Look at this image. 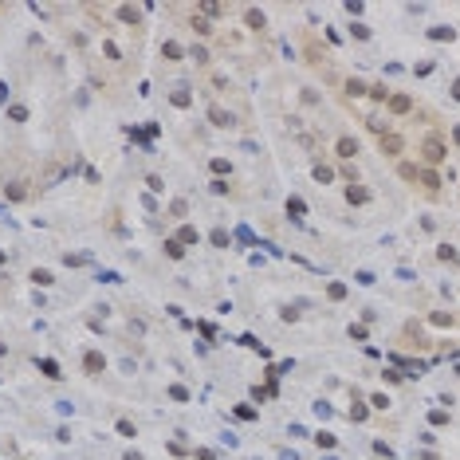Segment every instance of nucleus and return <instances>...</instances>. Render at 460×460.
Masks as SVG:
<instances>
[{
  "mask_svg": "<svg viewBox=\"0 0 460 460\" xmlns=\"http://www.w3.org/2000/svg\"><path fill=\"white\" fill-rule=\"evenodd\" d=\"M303 55H307V63H315V67H323V63H327V51H323V44L315 40L311 32H303Z\"/></svg>",
  "mask_w": 460,
  "mask_h": 460,
  "instance_id": "f257e3e1",
  "label": "nucleus"
},
{
  "mask_svg": "<svg viewBox=\"0 0 460 460\" xmlns=\"http://www.w3.org/2000/svg\"><path fill=\"white\" fill-rule=\"evenodd\" d=\"M378 146H382V154H389V158H401V149H405V142H401V134H393V130H382V134H378Z\"/></svg>",
  "mask_w": 460,
  "mask_h": 460,
  "instance_id": "f03ea898",
  "label": "nucleus"
},
{
  "mask_svg": "<svg viewBox=\"0 0 460 460\" xmlns=\"http://www.w3.org/2000/svg\"><path fill=\"white\" fill-rule=\"evenodd\" d=\"M421 149H425V162H441V158H445V146H441L437 138H425Z\"/></svg>",
  "mask_w": 460,
  "mask_h": 460,
  "instance_id": "7ed1b4c3",
  "label": "nucleus"
},
{
  "mask_svg": "<svg viewBox=\"0 0 460 460\" xmlns=\"http://www.w3.org/2000/svg\"><path fill=\"white\" fill-rule=\"evenodd\" d=\"M334 149H339L342 158H358V142H354V138H339V142H334Z\"/></svg>",
  "mask_w": 460,
  "mask_h": 460,
  "instance_id": "20e7f679",
  "label": "nucleus"
},
{
  "mask_svg": "<svg viewBox=\"0 0 460 460\" xmlns=\"http://www.w3.org/2000/svg\"><path fill=\"white\" fill-rule=\"evenodd\" d=\"M386 103H389V110H393V114H405V110L413 106V103H409V99H405V95H389Z\"/></svg>",
  "mask_w": 460,
  "mask_h": 460,
  "instance_id": "39448f33",
  "label": "nucleus"
},
{
  "mask_svg": "<svg viewBox=\"0 0 460 460\" xmlns=\"http://www.w3.org/2000/svg\"><path fill=\"white\" fill-rule=\"evenodd\" d=\"M421 185H425V189H429L433 197L441 193V181H437V173H429V169H425V173H421Z\"/></svg>",
  "mask_w": 460,
  "mask_h": 460,
  "instance_id": "423d86ee",
  "label": "nucleus"
},
{
  "mask_svg": "<svg viewBox=\"0 0 460 460\" xmlns=\"http://www.w3.org/2000/svg\"><path fill=\"white\" fill-rule=\"evenodd\" d=\"M118 16L126 20V24H138V20H142V12H138L134 4H122V8H118Z\"/></svg>",
  "mask_w": 460,
  "mask_h": 460,
  "instance_id": "0eeeda50",
  "label": "nucleus"
},
{
  "mask_svg": "<svg viewBox=\"0 0 460 460\" xmlns=\"http://www.w3.org/2000/svg\"><path fill=\"white\" fill-rule=\"evenodd\" d=\"M346 95H366V83H362V79H346Z\"/></svg>",
  "mask_w": 460,
  "mask_h": 460,
  "instance_id": "6e6552de",
  "label": "nucleus"
},
{
  "mask_svg": "<svg viewBox=\"0 0 460 460\" xmlns=\"http://www.w3.org/2000/svg\"><path fill=\"white\" fill-rule=\"evenodd\" d=\"M346 197H350V205H362V201H366L370 193H366L362 185H350V193H346Z\"/></svg>",
  "mask_w": 460,
  "mask_h": 460,
  "instance_id": "1a4fd4ad",
  "label": "nucleus"
},
{
  "mask_svg": "<svg viewBox=\"0 0 460 460\" xmlns=\"http://www.w3.org/2000/svg\"><path fill=\"white\" fill-rule=\"evenodd\" d=\"M83 362H87V370H90V374H99V370H103V354H87Z\"/></svg>",
  "mask_w": 460,
  "mask_h": 460,
  "instance_id": "9d476101",
  "label": "nucleus"
},
{
  "mask_svg": "<svg viewBox=\"0 0 460 460\" xmlns=\"http://www.w3.org/2000/svg\"><path fill=\"white\" fill-rule=\"evenodd\" d=\"M315 177L319 181H334V169H330V165H315Z\"/></svg>",
  "mask_w": 460,
  "mask_h": 460,
  "instance_id": "9b49d317",
  "label": "nucleus"
},
{
  "mask_svg": "<svg viewBox=\"0 0 460 460\" xmlns=\"http://www.w3.org/2000/svg\"><path fill=\"white\" fill-rule=\"evenodd\" d=\"M248 24H252V32H264V16L252 8V12H248Z\"/></svg>",
  "mask_w": 460,
  "mask_h": 460,
  "instance_id": "f8f14e48",
  "label": "nucleus"
},
{
  "mask_svg": "<svg viewBox=\"0 0 460 460\" xmlns=\"http://www.w3.org/2000/svg\"><path fill=\"white\" fill-rule=\"evenodd\" d=\"M193 32H197V36H208V32H212V28H208V20H201V16H193Z\"/></svg>",
  "mask_w": 460,
  "mask_h": 460,
  "instance_id": "ddd939ff",
  "label": "nucleus"
},
{
  "mask_svg": "<svg viewBox=\"0 0 460 460\" xmlns=\"http://www.w3.org/2000/svg\"><path fill=\"white\" fill-rule=\"evenodd\" d=\"M32 280H36V283H40V287H47V283H51V275H47V271H44V267H36V271H32Z\"/></svg>",
  "mask_w": 460,
  "mask_h": 460,
  "instance_id": "4468645a",
  "label": "nucleus"
},
{
  "mask_svg": "<svg viewBox=\"0 0 460 460\" xmlns=\"http://www.w3.org/2000/svg\"><path fill=\"white\" fill-rule=\"evenodd\" d=\"M8 197H12V201H20V197H28V189H24V185H8Z\"/></svg>",
  "mask_w": 460,
  "mask_h": 460,
  "instance_id": "2eb2a0df",
  "label": "nucleus"
}]
</instances>
